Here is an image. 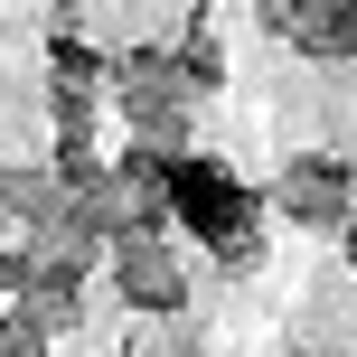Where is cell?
Listing matches in <instances>:
<instances>
[{
    "instance_id": "6da1fadb",
    "label": "cell",
    "mask_w": 357,
    "mask_h": 357,
    "mask_svg": "<svg viewBox=\"0 0 357 357\" xmlns=\"http://www.w3.org/2000/svg\"><path fill=\"white\" fill-rule=\"evenodd\" d=\"M169 207H178L188 235H207V245H226V254H245V235H254V197L235 188V169H216V160H178L169 169Z\"/></svg>"
},
{
    "instance_id": "7a4b0ae2",
    "label": "cell",
    "mask_w": 357,
    "mask_h": 357,
    "mask_svg": "<svg viewBox=\"0 0 357 357\" xmlns=\"http://www.w3.org/2000/svg\"><path fill=\"white\" fill-rule=\"evenodd\" d=\"M348 254H357V226H348Z\"/></svg>"
}]
</instances>
